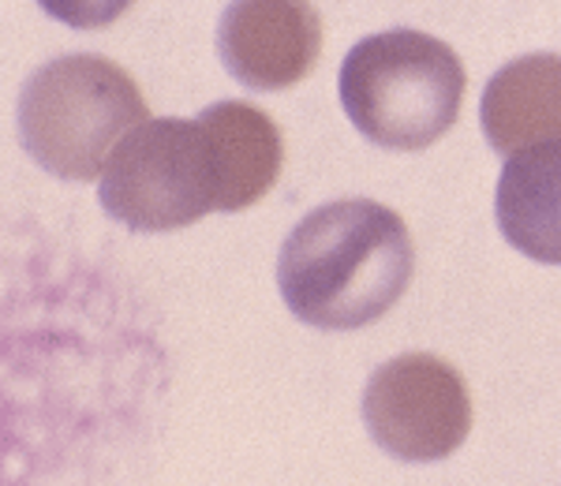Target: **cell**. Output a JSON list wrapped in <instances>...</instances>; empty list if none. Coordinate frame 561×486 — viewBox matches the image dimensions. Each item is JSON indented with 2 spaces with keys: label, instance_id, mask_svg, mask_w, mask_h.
Listing matches in <instances>:
<instances>
[{
  "label": "cell",
  "instance_id": "1",
  "mask_svg": "<svg viewBox=\"0 0 561 486\" xmlns=\"http://www.w3.org/2000/svg\"><path fill=\"white\" fill-rule=\"evenodd\" d=\"M415 269L409 224L375 199H337L296 221L277 255V288L304 326L341 333L378 322Z\"/></svg>",
  "mask_w": 561,
  "mask_h": 486
},
{
  "label": "cell",
  "instance_id": "2",
  "mask_svg": "<svg viewBox=\"0 0 561 486\" xmlns=\"http://www.w3.org/2000/svg\"><path fill=\"white\" fill-rule=\"evenodd\" d=\"M337 90L345 116L367 142L415 154L457 124L465 65L434 34L397 26L352 45Z\"/></svg>",
  "mask_w": 561,
  "mask_h": 486
},
{
  "label": "cell",
  "instance_id": "3",
  "mask_svg": "<svg viewBox=\"0 0 561 486\" xmlns=\"http://www.w3.org/2000/svg\"><path fill=\"white\" fill-rule=\"evenodd\" d=\"M147 120L135 79L98 53H68L42 65L15 102L20 142L31 161L76 184L102 176L124 135Z\"/></svg>",
  "mask_w": 561,
  "mask_h": 486
},
{
  "label": "cell",
  "instance_id": "4",
  "mask_svg": "<svg viewBox=\"0 0 561 486\" xmlns=\"http://www.w3.org/2000/svg\"><path fill=\"white\" fill-rule=\"evenodd\" d=\"M98 202L131 232H173L217 210V173L198 120L139 124L108 158Z\"/></svg>",
  "mask_w": 561,
  "mask_h": 486
},
{
  "label": "cell",
  "instance_id": "5",
  "mask_svg": "<svg viewBox=\"0 0 561 486\" xmlns=\"http://www.w3.org/2000/svg\"><path fill=\"white\" fill-rule=\"evenodd\" d=\"M364 427L393 461L434 464L465 445L472 397L454 363L431 352H404L367 378Z\"/></svg>",
  "mask_w": 561,
  "mask_h": 486
},
{
  "label": "cell",
  "instance_id": "6",
  "mask_svg": "<svg viewBox=\"0 0 561 486\" xmlns=\"http://www.w3.org/2000/svg\"><path fill=\"white\" fill-rule=\"evenodd\" d=\"M217 53L240 86L288 90L319 60L322 20L311 0H229L217 23Z\"/></svg>",
  "mask_w": 561,
  "mask_h": 486
},
{
  "label": "cell",
  "instance_id": "7",
  "mask_svg": "<svg viewBox=\"0 0 561 486\" xmlns=\"http://www.w3.org/2000/svg\"><path fill=\"white\" fill-rule=\"evenodd\" d=\"M479 124L494 154L561 142V53H524L486 79Z\"/></svg>",
  "mask_w": 561,
  "mask_h": 486
},
{
  "label": "cell",
  "instance_id": "8",
  "mask_svg": "<svg viewBox=\"0 0 561 486\" xmlns=\"http://www.w3.org/2000/svg\"><path fill=\"white\" fill-rule=\"evenodd\" d=\"M217 173V210L240 213L277 184L285 147L274 116L251 102H214L198 113Z\"/></svg>",
  "mask_w": 561,
  "mask_h": 486
},
{
  "label": "cell",
  "instance_id": "9",
  "mask_svg": "<svg viewBox=\"0 0 561 486\" xmlns=\"http://www.w3.org/2000/svg\"><path fill=\"white\" fill-rule=\"evenodd\" d=\"M494 218L510 247L531 263L561 266V142H542L505 161Z\"/></svg>",
  "mask_w": 561,
  "mask_h": 486
},
{
  "label": "cell",
  "instance_id": "10",
  "mask_svg": "<svg viewBox=\"0 0 561 486\" xmlns=\"http://www.w3.org/2000/svg\"><path fill=\"white\" fill-rule=\"evenodd\" d=\"M49 20L71 26V31H102L116 23L135 0H38Z\"/></svg>",
  "mask_w": 561,
  "mask_h": 486
}]
</instances>
